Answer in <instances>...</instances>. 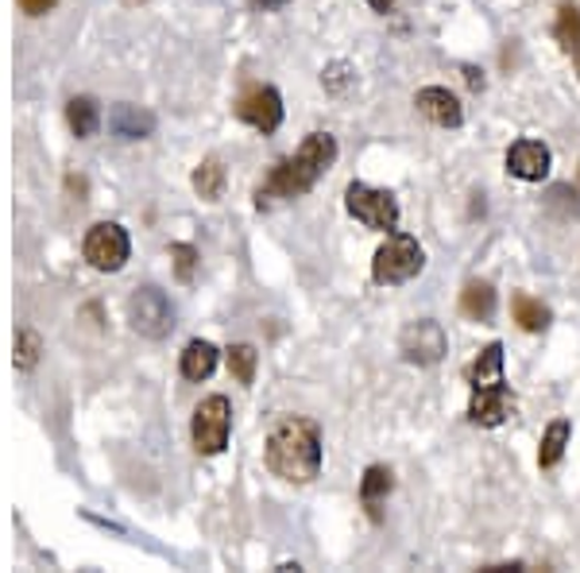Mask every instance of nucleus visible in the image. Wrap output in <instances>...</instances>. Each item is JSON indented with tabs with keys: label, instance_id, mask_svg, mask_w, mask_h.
Instances as JSON below:
<instances>
[{
	"label": "nucleus",
	"instance_id": "3",
	"mask_svg": "<svg viewBox=\"0 0 580 573\" xmlns=\"http://www.w3.org/2000/svg\"><path fill=\"white\" fill-rule=\"evenodd\" d=\"M422 268H426L422 244L414 241L411 233H391L372 260V280L380 286H399V283H411Z\"/></svg>",
	"mask_w": 580,
	"mask_h": 573
},
{
	"label": "nucleus",
	"instance_id": "27",
	"mask_svg": "<svg viewBox=\"0 0 580 573\" xmlns=\"http://www.w3.org/2000/svg\"><path fill=\"white\" fill-rule=\"evenodd\" d=\"M55 4H59V0H20V8H23L28 16H47Z\"/></svg>",
	"mask_w": 580,
	"mask_h": 573
},
{
	"label": "nucleus",
	"instance_id": "16",
	"mask_svg": "<svg viewBox=\"0 0 580 573\" xmlns=\"http://www.w3.org/2000/svg\"><path fill=\"white\" fill-rule=\"evenodd\" d=\"M67 125L73 128L78 140H89V136L101 128V109H97L94 97H73V101L67 105Z\"/></svg>",
	"mask_w": 580,
	"mask_h": 573
},
{
	"label": "nucleus",
	"instance_id": "4",
	"mask_svg": "<svg viewBox=\"0 0 580 573\" xmlns=\"http://www.w3.org/2000/svg\"><path fill=\"white\" fill-rule=\"evenodd\" d=\"M228 434H233V407H228V399L225 396L201 399L198 411H194V423H190L194 449L214 457L228 446Z\"/></svg>",
	"mask_w": 580,
	"mask_h": 573
},
{
	"label": "nucleus",
	"instance_id": "20",
	"mask_svg": "<svg viewBox=\"0 0 580 573\" xmlns=\"http://www.w3.org/2000/svg\"><path fill=\"white\" fill-rule=\"evenodd\" d=\"M469 380H472V383H492V380H503V346H500V341H492V346H488L484 353H480L476 360H472Z\"/></svg>",
	"mask_w": 580,
	"mask_h": 573
},
{
	"label": "nucleus",
	"instance_id": "12",
	"mask_svg": "<svg viewBox=\"0 0 580 573\" xmlns=\"http://www.w3.org/2000/svg\"><path fill=\"white\" fill-rule=\"evenodd\" d=\"M414 105H419L422 117H426L430 125H438V128H461V120H464L461 101H456V97L449 94L445 86H426V89H419Z\"/></svg>",
	"mask_w": 580,
	"mask_h": 573
},
{
	"label": "nucleus",
	"instance_id": "25",
	"mask_svg": "<svg viewBox=\"0 0 580 573\" xmlns=\"http://www.w3.org/2000/svg\"><path fill=\"white\" fill-rule=\"evenodd\" d=\"M170 252H175L178 280H194V260H198V256H194V249H190V244H175V249H170Z\"/></svg>",
	"mask_w": 580,
	"mask_h": 573
},
{
	"label": "nucleus",
	"instance_id": "30",
	"mask_svg": "<svg viewBox=\"0 0 580 573\" xmlns=\"http://www.w3.org/2000/svg\"><path fill=\"white\" fill-rule=\"evenodd\" d=\"M367 4H372V8H375V12H387V8H395V4H399V0H367Z\"/></svg>",
	"mask_w": 580,
	"mask_h": 573
},
{
	"label": "nucleus",
	"instance_id": "11",
	"mask_svg": "<svg viewBox=\"0 0 580 573\" xmlns=\"http://www.w3.org/2000/svg\"><path fill=\"white\" fill-rule=\"evenodd\" d=\"M550 147L542 140H519L508 152V171L514 178H522V183H542L550 175Z\"/></svg>",
	"mask_w": 580,
	"mask_h": 573
},
{
	"label": "nucleus",
	"instance_id": "6",
	"mask_svg": "<svg viewBox=\"0 0 580 573\" xmlns=\"http://www.w3.org/2000/svg\"><path fill=\"white\" fill-rule=\"evenodd\" d=\"M128 252H132V241H128V233L117 221H97L86 233V241H81V256H86L89 268H97V272H120Z\"/></svg>",
	"mask_w": 580,
	"mask_h": 573
},
{
	"label": "nucleus",
	"instance_id": "15",
	"mask_svg": "<svg viewBox=\"0 0 580 573\" xmlns=\"http://www.w3.org/2000/svg\"><path fill=\"white\" fill-rule=\"evenodd\" d=\"M461 314L472 322H492L495 318V291L492 283H469L461 291Z\"/></svg>",
	"mask_w": 580,
	"mask_h": 573
},
{
	"label": "nucleus",
	"instance_id": "14",
	"mask_svg": "<svg viewBox=\"0 0 580 573\" xmlns=\"http://www.w3.org/2000/svg\"><path fill=\"white\" fill-rule=\"evenodd\" d=\"M214 368H217V349L209 346V341L198 338V341H190V346L183 349V376L186 380H194V383L209 380Z\"/></svg>",
	"mask_w": 580,
	"mask_h": 573
},
{
	"label": "nucleus",
	"instance_id": "31",
	"mask_svg": "<svg viewBox=\"0 0 580 573\" xmlns=\"http://www.w3.org/2000/svg\"><path fill=\"white\" fill-rule=\"evenodd\" d=\"M573 67H577V74H580V47H577V51H573Z\"/></svg>",
	"mask_w": 580,
	"mask_h": 573
},
{
	"label": "nucleus",
	"instance_id": "29",
	"mask_svg": "<svg viewBox=\"0 0 580 573\" xmlns=\"http://www.w3.org/2000/svg\"><path fill=\"white\" fill-rule=\"evenodd\" d=\"M464 78H469V86H472V89H484V74H480V70L464 67Z\"/></svg>",
	"mask_w": 580,
	"mask_h": 573
},
{
	"label": "nucleus",
	"instance_id": "5",
	"mask_svg": "<svg viewBox=\"0 0 580 573\" xmlns=\"http://www.w3.org/2000/svg\"><path fill=\"white\" fill-rule=\"evenodd\" d=\"M128 322H132V330L140 333V338L159 341L175 330V307H170V299L159 286H140V291H132V299H128Z\"/></svg>",
	"mask_w": 580,
	"mask_h": 573
},
{
	"label": "nucleus",
	"instance_id": "8",
	"mask_svg": "<svg viewBox=\"0 0 580 573\" xmlns=\"http://www.w3.org/2000/svg\"><path fill=\"white\" fill-rule=\"evenodd\" d=\"M236 120L252 125L256 133H275L283 125V97L275 86H252L248 94H240V101L233 105Z\"/></svg>",
	"mask_w": 580,
	"mask_h": 573
},
{
	"label": "nucleus",
	"instance_id": "2",
	"mask_svg": "<svg viewBox=\"0 0 580 573\" xmlns=\"http://www.w3.org/2000/svg\"><path fill=\"white\" fill-rule=\"evenodd\" d=\"M267 469L291 485H306L322 473V430L309 419H279L267 434Z\"/></svg>",
	"mask_w": 580,
	"mask_h": 573
},
{
	"label": "nucleus",
	"instance_id": "9",
	"mask_svg": "<svg viewBox=\"0 0 580 573\" xmlns=\"http://www.w3.org/2000/svg\"><path fill=\"white\" fill-rule=\"evenodd\" d=\"M514 411V396L503 380H492V383H472V404H469V419L476 427H503L508 415Z\"/></svg>",
	"mask_w": 580,
	"mask_h": 573
},
{
	"label": "nucleus",
	"instance_id": "18",
	"mask_svg": "<svg viewBox=\"0 0 580 573\" xmlns=\"http://www.w3.org/2000/svg\"><path fill=\"white\" fill-rule=\"evenodd\" d=\"M511 310H514V322L527 333H542L545 326H550V307H542V302L530 299V294H514Z\"/></svg>",
	"mask_w": 580,
	"mask_h": 573
},
{
	"label": "nucleus",
	"instance_id": "21",
	"mask_svg": "<svg viewBox=\"0 0 580 573\" xmlns=\"http://www.w3.org/2000/svg\"><path fill=\"white\" fill-rule=\"evenodd\" d=\"M553 36H558L561 51L573 55L580 47V4H561L558 23H553Z\"/></svg>",
	"mask_w": 580,
	"mask_h": 573
},
{
	"label": "nucleus",
	"instance_id": "10",
	"mask_svg": "<svg viewBox=\"0 0 580 573\" xmlns=\"http://www.w3.org/2000/svg\"><path fill=\"white\" fill-rule=\"evenodd\" d=\"M399 349L411 365H438L445 357V330L434 322V318H422V322H411L399 338Z\"/></svg>",
	"mask_w": 580,
	"mask_h": 573
},
{
	"label": "nucleus",
	"instance_id": "19",
	"mask_svg": "<svg viewBox=\"0 0 580 573\" xmlns=\"http://www.w3.org/2000/svg\"><path fill=\"white\" fill-rule=\"evenodd\" d=\"M194 191L206 202H217L225 194V163L220 159H206L198 171H194Z\"/></svg>",
	"mask_w": 580,
	"mask_h": 573
},
{
	"label": "nucleus",
	"instance_id": "26",
	"mask_svg": "<svg viewBox=\"0 0 580 573\" xmlns=\"http://www.w3.org/2000/svg\"><path fill=\"white\" fill-rule=\"evenodd\" d=\"M345 81H348V67H345V62H333V67L325 70V86H330L333 94H341V89H345Z\"/></svg>",
	"mask_w": 580,
	"mask_h": 573
},
{
	"label": "nucleus",
	"instance_id": "22",
	"mask_svg": "<svg viewBox=\"0 0 580 573\" xmlns=\"http://www.w3.org/2000/svg\"><path fill=\"white\" fill-rule=\"evenodd\" d=\"M391 469H383V465H372V469L364 473V480H361V501L372 507V515H375V504L380 501H387V493H391Z\"/></svg>",
	"mask_w": 580,
	"mask_h": 573
},
{
	"label": "nucleus",
	"instance_id": "13",
	"mask_svg": "<svg viewBox=\"0 0 580 573\" xmlns=\"http://www.w3.org/2000/svg\"><path fill=\"white\" fill-rule=\"evenodd\" d=\"M109 128L120 136V140H147V136L155 133V117L151 113H144L140 105H117V109L109 113Z\"/></svg>",
	"mask_w": 580,
	"mask_h": 573
},
{
	"label": "nucleus",
	"instance_id": "24",
	"mask_svg": "<svg viewBox=\"0 0 580 573\" xmlns=\"http://www.w3.org/2000/svg\"><path fill=\"white\" fill-rule=\"evenodd\" d=\"M39 353H43V341H39L36 330L16 333V368H20V372H31V368L39 365Z\"/></svg>",
	"mask_w": 580,
	"mask_h": 573
},
{
	"label": "nucleus",
	"instance_id": "17",
	"mask_svg": "<svg viewBox=\"0 0 580 573\" xmlns=\"http://www.w3.org/2000/svg\"><path fill=\"white\" fill-rule=\"evenodd\" d=\"M569 434H573V427H569L566 419H553L550 427H545L542 449H538V465H542V469H553V465H561V457H566V446H569Z\"/></svg>",
	"mask_w": 580,
	"mask_h": 573
},
{
	"label": "nucleus",
	"instance_id": "1",
	"mask_svg": "<svg viewBox=\"0 0 580 573\" xmlns=\"http://www.w3.org/2000/svg\"><path fill=\"white\" fill-rule=\"evenodd\" d=\"M337 159V140L330 133H309L306 140L298 144V152L279 159L272 167V175L259 183L256 191V202L259 206H272V202H283V198H302L317 186V178L333 167Z\"/></svg>",
	"mask_w": 580,
	"mask_h": 573
},
{
	"label": "nucleus",
	"instance_id": "28",
	"mask_svg": "<svg viewBox=\"0 0 580 573\" xmlns=\"http://www.w3.org/2000/svg\"><path fill=\"white\" fill-rule=\"evenodd\" d=\"M256 12H275V8H283V4H291V0H248Z\"/></svg>",
	"mask_w": 580,
	"mask_h": 573
},
{
	"label": "nucleus",
	"instance_id": "23",
	"mask_svg": "<svg viewBox=\"0 0 580 573\" xmlns=\"http://www.w3.org/2000/svg\"><path fill=\"white\" fill-rule=\"evenodd\" d=\"M256 365H259V353L252 346H233V349H228V372H233L236 380L244 383V388H252V383H256Z\"/></svg>",
	"mask_w": 580,
	"mask_h": 573
},
{
	"label": "nucleus",
	"instance_id": "7",
	"mask_svg": "<svg viewBox=\"0 0 580 573\" xmlns=\"http://www.w3.org/2000/svg\"><path fill=\"white\" fill-rule=\"evenodd\" d=\"M345 206L356 221H364L367 229H395L399 225V202L391 191H375L367 183H353L345 191Z\"/></svg>",
	"mask_w": 580,
	"mask_h": 573
}]
</instances>
